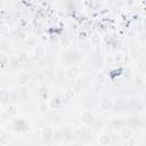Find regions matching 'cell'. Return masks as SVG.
I'll return each mask as SVG.
<instances>
[{
	"instance_id": "18",
	"label": "cell",
	"mask_w": 146,
	"mask_h": 146,
	"mask_svg": "<svg viewBox=\"0 0 146 146\" xmlns=\"http://www.w3.org/2000/svg\"><path fill=\"white\" fill-rule=\"evenodd\" d=\"M106 80H107V78H106V75L104 73H99V74H97L95 76V82L97 84H104L106 82Z\"/></svg>"
},
{
	"instance_id": "8",
	"label": "cell",
	"mask_w": 146,
	"mask_h": 146,
	"mask_svg": "<svg viewBox=\"0 0 146 146\" xmlns=\"http://www.w3.org/2000/svg\"><path fill=\"white\" fill-rule=\"evenodd\" d=\"M99 106L103 111H110L112 107H113V100L110 98V97H105L100 100L99 103Z\"/></svg>"
},
{
	"instance_id": "9",
	"label": "cell",
	"mask_w": 146,
	"mask_h": 146,
	"mask_svg": "<svg viewBox=\"0 0 146 146\" xmlns=\"http://www.w3.org/2000/svg\"><path fill=\"white\" fill-rule=\"evenodd\" d=\"M75 96V91L73 88H67L65 91H64V95H63V100L64 102H70L74 98Z\"/></svg>"
},
{
	"instance_id": "22",
	"label": "cell",
	"mask_w": 146,
	"mask_h": 146,
	"mask_svg": "<svg viewBox=\"0 0 146 146\" xmlns=\"http://www.w3.org/2000/svg\"><path fill=\"white\" fill-rule=\"evenodd\" d=\"M73 136H74L75 138H82V137L84 136V131H83L81 128H76V129L73 130Z\"/></svg>"
},
{
	"instance_id": "11",
	"label": "cell",
	"mask_w": 146,
	"mask_h": 146,
	"mask_svg": "<svg viewBox=\"0 0 146 146\" xmlns=\"http://www.w3.org/2000/svg\"><path fill=\"white\" fill-rule=\"evenodd\" d=\"M29 59H30V57H29V54H27V52H25V51H21V52L17 54L16 60H17L19 64H25V63L29 62Z\"/></svg>"
},
{
	"instance_id": "1",
	"label": "cell",
	"mask_w": 146,
	"mask_h": 146,
	"mask_svg": "<svg viewBox=\"0 0 146 146\" xmlns=\"http://www.w3.org/2000/svg\"><path fill=\"white\" fill-rule=\"evenodd\" d=\"M81 122L84 125H91L95 122V115L91 111H83L81 113Z\"/></svg>"
},
{
	"instance_id": "13",
	"label": "cell",
	"mask_w": 146,
	"mask_h": 146,
	"mask_svg": "<svg viewBox=\"0 0 146 146\" xmlns=\"http://www.w3.org/2000/svg\"><path fill=\"white\" fill-rule=\"evenodd\" d=\"M10 100V95L7 90H0V103L1 104H8Z\"/></svg>"
},
{
	"instance_id": "30",
	"label": "cell",
	"mask_w": 146,
	"mask_h": 146,
	"mask_svg": "<svg viewBox=\"0 0 146 146\" xmlns=\"http://www.w3.org/2000/svg\"><path fill=\"white\" fill-rule=\"evenodd\" d=\"M6 144H8V141L3 137H0V145H6Z\"/></svg>"
},
{
	"instance_id": "21",
	"label": "cell",
	"mask_w": 146,
	"mask_h": 146,
	"mask_svg": "<svg viewBox=\"0 0 146 146\" xmlns=\"http://www.w3.org/2000/svg\"><path fill=\"white\" fill-rule=\"evenodd\" d=\"M52 139L55 141H60L62 139H64V131H56L52 135Z\"/></svg>"
},
{
	"instance_id": "25",
	"label": "cell",
	"mask_w": 146,
	"mask_h": 146,
	"mask_svg": "<svg viewBox=\"0 0 146 146\" xmlns=\"http://www.w3.org/2000/svg\"><path fill=\"white\" fill-rule=\"evenodd\" d=\"M113 57H114V62H115V63H116V62L121 63V62L123 60V58H124V55H123L122 52H120V51H119V52H116Z\"/></svg>"
},
{
	"instance_id": "28",
	"label": "cell",
	"mask_w": 146,
	"mask_h": 146,
	"mask_svg": "<svg viewBox=\"0 0 146 146\" xmlns=\"http://www.w3.org/2000/svg\"><path fill=\"white\" fill-rule=\"evenodd\" d=\"M91 43L95 44V46L99 44V43H100V36H99L98 34H95V35L91 38Z\"/></svg>"
},
{
	"instance_id": "29",
	"label": "cell",
	"mask_w": 146,
	"mask_h": 146,
	"mask_svg": "<svg viewBox=\"0 0 146 146\" xmlns=\"http://www.w3.org/2000/svg\"><path fill=\"white\" fill-rule=\"evenodd\" d=\"M48 108H49V105H47L46 103H42V104L39 106V111H40V113H46V112L48 111Z\"/></svg>"
},
{
	"instance_id": "26",
	"label": "cell",
	"mask_w": 146,
	"mask_h": 146,
	"mask_svg": "<svg viewBox=\"0 0 146 146\" xmlns=\"http://www.w3.org/2000/svg\"><path fill=\"white\" fill-rule=\"evenodd\" d=\"M144 82H145V76H144V74H137V76H136V83H137L138 86H141Z\"/></svg>"
},
{
	"instance_id": "27",
	"label": "cell",
	"mask_w": 146,
	"mask_h": 146,
	"mask_svg": "<svg viewBox=\"0 0 146 146\" xmlns=\"http://www.w3.org/2000/svg\"><path fill=\"white\" fill-rule=\"evenodd\" d=\"M74 138V136H73V131H68V130H65L64 131V139L65 140H71V139H73Z\"/></svg>"
},
{
	"instance_id": "16",
	"label": "cell",
	"mask_w": 146,
	"mask_h": 146,
	"mask_svg": "<svg viewBox=\"0 0 146 146\" xmlns=\"http://www.w3.org/2000/svg\"><path fill=\"white\" fill-rule=\"evenodd\" d=\"M7 114L9 116H15L17 114V105L16 104H9L7 107Z\"/></svg>"
},
{
	"instance_id": "15",
	"label": "cell",
	"mask_w": 146,
	"mask_h": 146,
	"mask_svg": "<svg viewBox=\"0 0 146 146\" xmlns=\"http://www.w3.org/2000/svg\"><path fill=\"white\" fill-rule=\"evenodd\" d=\"M36 41H38V39H36L35 35H30V36H27L25 39V43L29 47H35L36 46Z\"/></svg>"
},
{
	"instance_id": "14",
	"label": "cell",
	"mask_w": 146,
	"mask_h": 146,
	"mask_svg": "<svg viewBox=\"0 0 146 146\" xmlns=\"http://www.w3.org/2000/svg\"><path fill=\"white\" fill-rule=\"evenodd\" d=\"M123 127V122L120 119H113L111 122V128H113L114 130H120Z\"/></svg>"
},
{
	"instance_id": "6",
	"label": "cell",
	"mask_w": 146,
	"mask_h": 146,
	"mask_svg": "<svg viewBox=\"0 0 146 146\" xmlns=\"http://www.w3.org/2000/svg\"><path fill=\"white\" fill-rule=\"evenodd\" d=\"M79 75H80V68L75 65H72L66 70V76L68 79H76Z\"/></svg>"
},
{
	"instance_id": "12",
	"label": "cell",
	"mask_w": 146,
	"mask_h": 146,
	"mask_svg": "<svg viewBox=\"0 0 146 146\" xmlns=\"http://www.w3.org/2000/svg\"><path fill=\"white\" fill-rule=\"evenodd\" d=\"M48 94H49V90L47 87H40L38 89V97L40 100H46L48 97Z\"/></svg>"
},
{
	"instance_id": "7",
	"label": "cell",
	"mask_w": 146,
	"mask_h": 146,
	"mask_svg": "<svg viewBox=\"0 0 146 146\" xmlns=\"http://www.w3.org/2000/svg\"><path fill=\"white\" fill-rule=\"evenodd\" d=\"M40 135H41L42 139H44V140H50V139H52L54 131H52L51 127H48V125H47V127H43V128L41 129Z\"/></svg>"
},
{
	"instance_id": "3",
	"label": "cell",
	"mask_w": 146,
	"mask_h": 146,
	"mask_svg": "<svg viewBox=\"0 0 146 146\" xmlns=\"http://www.w3.org/2000/svg\"><path fill=\"white\" fill-rule=\"evenodd\" d=\"M133 136V131H132V129L128 125V127H122L121 129H120V138L122 139V140H129L131 137Z\"/></svg>"
},
{
	"instance_id": "23",
	"label": "cell",
	"mask_w": 146,
	"mask_h": 146,
	"mask_svg": "<svg viewBox=\"0 0 146 146\" xmlns=\"http://www.w3.org/2000/svg\"><path fill=\"white\" fill-rule=\"evenodd\" d=\"M105 64H106L107 66H112L113 64H115V62H114V57H113L112 55L106 56V57H105Z\"/></svg>"
},
{
	"instance_id": "20",
	"label": "cell",
	"mask_w": 146,
	"mask_h": 146,
	"mask_svg": "<svg viewBox=\"0 0 146 146\" xmlns=\"http://www.w3.org/2000/svg\"><path fill=\"white\" fill-rule=\"evenodd\" d=\"M139 124H140V121L137 117H129L128 119V125L130 128H135V127H137Z\"/></svg>"
},
{
	"instance_id": "5",
	"label": "cell",
	"mask_w": 146,
	"mask_h": 146,
	"mask_svg": "<svg viewBox=\"0 0 146 146\" xmlns=\"http://www.w3.org/2000/svg\"><path fill=\"white\" fill-rule=\"evenodd\" d=\"M14 128H15L16 131L22 132V131H25V130L29 129V123L23 119H18L14 122Z\"/></svg>"
},
{
	"instance_id": "2",
	"label": "cell",
	"mask_w": 146,
	"mask_h": 146,
	"mask_svg": "<svg viewBox=\"0 0 146 146\" xmlns=\"http://www.w3.org/2000/svg\"><path fill=\"white\" fill-rule=\"evenodd\" d=\"M16 81H17V83H18L19 86L25 87V86H27V84L30 83L31 76H30V74L22 72V73H18V74L16 75Z\"/></svg>"
},
{
	"instance_id": "17",
	"label": "cell",
	"mask_w": 146,
	"mask_h": 146,
	"mask_svg": "<svg viewBox=\"0 0 146 146\" xmlns=\"http://www.w3.org/2000/svg\"><path fill=\"white\" fill-rule=\"evenodd\" d=\"M9 62L8 55L3 51H0V67H5Z\"/></svg>"
},
{
	"instance_id": "10",
	"label": "cell",
	"mask_w": 146,
	"mask_h": 146,
	"mask_svg": "<svg viewBox=\"0 0 146 146\" xmlns=\"http://www.w3.org/2000/svg\"><path fill=\"white\" fill-rule=\"evenodd\" d=\"M98 143L100 145H103V146L108 145L111 143V136H110V133H106V132L100 133L99 137H98Z\"/></svg>"
},
{
	"instance_id": "24",
	"label": "cell",
	"mask_w": 146,
	"mask_h": 146,
	"mask_svg": "<svg viewBox=\"0 0 146 146\" xmlns=\"http://www.w3.org/2000/svg\"><path fill=\"white\" fill-rule=\"evenodd\" d=\"M9 33V27L7 25H0V35L5 36Z\"/></svg>"
},
{
	"instance_id": "32",
	"label": "cell",
	"mask_w": 146,
	"mask_h": 146,
	"mask_svg": "<svg viewBox=\"0 0 146 146\" xmlns=\"http://www.w3.org/2000/svg\"><path fill=\"white\" fill-rule=\"evenodd\" d=\"M94 1H95V2H98V1H99V0H94Z\"/></svg>"
},
{
	"instance_id": "31",
	"label": "cell",
	"mask_w": 146,
	"mask_h": 146,
	"mask_svg": "<svg viewBox=\"0 0 146 146\" xmlns=\"http://www.w3.org/2000/svg\"><path fill=\"white\" fill-rule=\"evenodd\" d=\"M1 135H2V127L0 125V136H1Z\"/></svg>"
},
{
	"instance_id": "4",
	"label": "cell",
	"mask_w": 146,
	"mask_h": 146,
	"mask_svg": "<svg viewBox=\"0 0 146 146\" xmlns=\"http://www.w3.org/2000/svg\"><path fill=\"white\" fill-rule=\"evenodd\" d=\"M62 104H63V97H60V95H58V94L54 95L51 97L50 102H49V106L51 108H55V110L56 108H59L62 106Z\"/></svg>"
},
{
	"instance_id": "19",
	"label": "cell",
	"mask_w": 146,
	"mask_h": 146,
	"mask_svg": "<svg viewBox=\"0 0 146 146\" xmlns=\"http://www.w3.org/2000/svg\"><path fill=\"white\" fill-rule=\"evenodd\" d=\"M44 48L42 47V46H35V48H34V55H35V57H42L43 55H44Z\"/></svg>"
}]
</instances>
